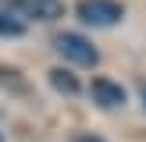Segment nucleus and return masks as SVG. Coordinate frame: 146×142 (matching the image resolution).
I'll return each mask as SVG.
<instances>
[{
	"mask_svg": "<svg viewBox=\"0 0 146 142\" xmlns=\"http://www.w3.org/2000/svg\"><path fill=\"white\" fill-rule=\"evenodd\" d=\"M0 11L18 21H57L64 18V0H0Z\"/></svg>",
	"mask_w": 146,
	"mask_h": 142,
	"instance_id": "f257e3e1",
	"label": "nucleus"
},
{
	"mask_svg": "<svg viewBox=\"0 0 146 142\" xmlns=\"http://www.w3.org/2000/svg\"><path fill=\"white\" fill-rule=\"evenodd\" d=\"M54 46H57V53H61L64 60L78 64V68H96V60H100L96 46H93L86 36H78V32H61L54 39Z\"/></svg>",
	"mask_w": 146,
	"mask_h": 142,
	"instance_id": "f03ea898",
	"label": "nucleus"
},
{
	"mask_svg": "<svg viewBox=\"0 0 146 142\" xmlns=\"http://www.w3.org/2000/svg\"><path fill=\"white\" fill-rule=\"evenodd\" d=\"M78 18L86 21V25L93 28H111L118 25L121 18H125V7L118 4V0H78Z\"/></svg>",
	"mask_w": 146,
	"mask_h": 142,
	"instance_id": "7ed1b4c3",
	"label": "nucleus"
},
{
	"mask_svg": "<svg viewBox=\"0 0 146 142\" xmlns=\"http://www.w3.org/2000/svg\"><path fill=\"white\" fill-rule=\"evenodd\" d=\"M50 85H54L57 92H64V96H75V92H78L75 75H71V71H64V68H54V71H50Z\"/></svg>",
	"mask_w": 146,
	"mask_h": 142,
	"instance_id": "39448f33",
	"label": "nucleus"
},
{
	"mask_svg": "<svg viewBox=\"0 0 146 142\" xmlns=\"http://www.w3.org/2000/svg\"><path fill=\"white\" fill-rule=\"evenodd\" d=\"M21 32H25V21H18L14 14L0 11V36H4V39L11 36V39H14V36H21Z\"/></svg>",
	"mask_w": 146,
	"mask_h": 142,
	"instance_id": "423d86ee",
	"label": "nucleus"
},
{
	"mask_svg": "<svg viewBox=\"0 0 146 142\" xmlns=\"http://www.w3.org/2000/svg\"><path fill=\"white\" fill-rule=\"evenodd\" d=\"M143 106H146V85H143Z\"/></svg>",
	"mask_w": 146,
	"mask_h": 142,
	"instance_id": "6e6552de",
	"label": "nucleus"
},
{
	"mask_svg": "<svg viewBox=\"0 0 146 142\" xmlns=\"http://www.w3.org/2000/svg\"><path fill=\"white\" fill-rule=\"evenodd\" d=\"M89 96L96 106H104V110H118V106H125V89H121L118 82H111V78H93L89 85Z\"/></svg>",
	"mask_w": 146,
	"mask_h": 142,
	"instance_id": "20e7f679",
	"label": "nucleus"
},
{
	"mask_svg": "<svg viewBox=\"0 0 146 142\" xmlns=\"http://www.w3.org/2000/svg\"><path fill=\"white\" fill-rule=\"evenodd\" d=\"M71 142H104V139H96V135H75Z\"/></svg>",
	"mask_w": 146,
	"mask_h": 142,
	"instance_id": "0eeeda50",
	"label": "nucleus"
}]
</instances>
